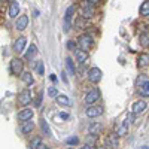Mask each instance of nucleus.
Instances as JSON below:
<instances>
[{"label":"nucleus","instance_id":"dca6fc26","mask_svg":"<svg viewBox=\"0 0 149 149\" xmlns=\"http://www.w3.org/2000/svg\"><path fill=\"white\" fill-rule=\"evenodd\" d=\"M128 125H130V122H128V119H125V121L121 124V127L116 128V136H118V137H119V136H125V134H127Z\"/></svg>","mask_w":149,"mask_h":149},{"label":"nucleus","instance_id":"a878e982","mask_svg":"<svg viewBox=\"0 0 149 149\" xmlns=\"http://www.w3.org/2000/svg\"><path fill=\"white\" fill-rule=\"evenodd\" d=\"M140 94L149 97V81H145V82L140 85Z\"/></svg>","mask_w":149,"mask_h":149},{"label":"nucleus","instance_id":"c9c22d12","mask_svg":"<svg viewBox=\"0 0 149 149\" xmlns=\"http://www.w3.org/2000/svg\"><path fill=\"white\" fill-rule=\"evenodd\" d=\"M60 118L66 121V119H69V118H70V115H69V113H66V112H60Z\"/></svg>","mask_w":149,"mask_h":149},{"label":"nucleus","instance_id":"7ed1b4c3","mask_svg":"<svg viewBox=\"0 0 149 149\" xmlns=\"http://www.w3.org/2000/svg\"><path fill=\"white\" fill-rule=\"evenodd\" d=\"M98 98H100V91L97 88H94V90H91L85 94V103L88 106H94L98 102Z\"/></svg>","mask_w":149,"mask_h":149},{"label":"nucleus","instance_id":"9d476101","mask_svg":"<svg viewBox=\"0 0 149 149\" xmlns=\"http://www.w3.org/2000/svg\"><path fill=\"white\" fill-rule=\"evenodd\" d=\"M26 43H27V39H26L24 36L18 37V39L15 40V43H14V51H15V52H21V51H24V48H26Z\"/></svg>","mask_w":149,"mask_h":149},{"label":"nucleus","instance_id":"79ce46f5","mask_svg":"<svg viewBox=\"0 0 149 149\" xmlns=\"http://www.w3.org/2000/svg\"><path fill=\"white\" fill-rule=\"evenodd\" d=\"M139 149H149V146H148V145H143V146H140Z\"/></svg>","mask_w":149,"mask_h":149},{"label":"nucleus","instance_id":"a19ab883","mask_svg":"<svg viewBox=\"0 0 149 149\" xmlns=\"http://www.w3.org/2000/svg\"><path fill=\"white\" fill-rule=\"evenodd\" d=\"M79 149H91V148H90V146H88V145H84V146H81V148H79Z\"/></svg>","mask_w":149,"mask_h":149},{"label":"nucleus","instance_id":"ddd939ff","mask_svg":"<svg viewBox=\"0 0 149 149\" xmlns=\"http://www.w3.org/2000/svg\"><path fill=\"white\" fill-rule=\"evenodd\" d=\"M137 66H139V67H146V66H149V54H148V52H142V54L137 57Z\"/></svg>","mask_w":149,"mask_h":149},{"label":"nucleus","instance_id":"4be33fe9","mask_svg":"<svg viewBox=\"0 0 149 149\" xmlns=\"http://www.w3.org/2000/svg\"><path fill=\"white\" fill-rule=\"evenodd\" d=\"M139 12H140L142 17H149V0H146V2H143V3L140 5Z\"/></svg>","mask_w":149,"mask_h":149},{"label":"nucleus","instance_id":"72a5a7b5","mask_svg":"<svg viewBox=\"0 0 149 149\" xmlns=\"http://www.w3.org/2000/svg\"><path fill=\"white\" fill-rule=\"evenodd\" d=\"M42 97H43V93L40 91L39 94H37V97H36V102H34L36 106H40V103H42Z\"/></svg>","mask_w":149,"mask_h":149},{"label":"nucleus","instance_id":"6e6552de","mask_svg":"<svg viewBox=\"0 0 149 149\" xmlns=\"http://www.w3.org/2000/svg\"><path fill=\"white\" fill-rule=\"evenodd\" d=\"M33 109H29V107H26V109H22L19 113H18V119L19 121H22V122H27V121H30L31 118H33Z\"/></svg>","mask_w":149,"mask_h":149},{"label":"nucleus","instance_id":"4468645a","mask_svg":"<svg viewBox=\"0 0 149 149\" xmlns=\"http://www.w3.org/2000/svg\"><path fill=\"white\" fill-rule=\"evenodd\" d=\"M74 57H76V61L79 64H84L85 61L88 60V52L81 51V49H76V51H74Z\"/></svg>","mask_w":149,"mask_h":149},{"label":"nucleus","instance_id":"4c0bfd02","mask_svg":"<svg viewBox=\"0 0 149 149\" xmlns=\"http://www.w3.org/2000/svg\"><path fill=\"white\" fill-rule=\"evenodd\" d=\"M37 149H49V146H48V145H43V143H42V145H40L39 148H37Z\"/></svg>","mask_w":149,"mask_h":149},{"label":"nucleus","instance_id":"58836bf2","mask_svg":"<svg viewBox=\"0 0 149 149\" xmlns=\"http://www.w3.org/2000/svg\"><path fill=\"white\" fill-rule=\"evenodd\" d=\"M82 22H84V21H82V19L79 18V19L76 21V27H79V26H82Z\"/></svg>","mask_w":149,"mask_h":149},{"label":"nucleus","instance_id":"a211bd4d","mask_svg":"<svg viewBox=\"0 0 149 149\" xmlns=\"http://www.w3.org/2000/svg\"><path fill=\"white\" fill-rule=\"evenodd\" d=\"M93 17H94V8L84 6V9H82V18L84 19H91Z\"/></svg>","mask_w":149,"mask_h":149},{"label":"nucleus","instance_id":"ea45409f","mask_svg":"<svg viewBox=\"0 0 149 149\" xmlns=\"http://www.w3.org/2000/svg\"><path fill=\"white\" fill-rule=\"evenodd\" d=\"M49 79H51V81H54V82L57 81V78H55V74H51V76H49Z\"/></svg>","mask_w":149,"mask_h":149},{"label":"nucleus","instance_id":"f03ea898","mask_svg":"<svg viewBox=\"0 0 149 149\" xmlns=\"http://www.w3.org/2000/svg\"><path fill=\"white\" fill-rule=\"evenodd\" d=\"M9 69H10V73L15 74V76H21L24 73V61L21 58H12L10 60V64H9Z\"/></svg>","mask_w":149,"mask_h":149},{"label":"nucleus","instance_id":"aec40b11","mask_svg":"<svg viewBox=\"0 0 149 149\" xmlns=\"http://www.w3.org/2000/svg\"><path fill=\"white\" fill-rule=\"evenodd\" d=\"M57 103L61 104V106H70V104H72V100H70L67 95H63V94H61V95L57 97Z\"/></svg>","mask_w":149,"mask_h":149},{"label":"nucleus","instance_id":"423d86ee","mask_svg":"<svg viewBox=\"0 0 149 149\" xmlns=\"http://www.w3.org/2000/svg\"><path fill=\"white\" fill-rule=\"evenodd\" d=\"M18 102L21 106H27L31 103V93L29 90H22L19 94H18Z\"/></svg>","mask_w":149,"mask_h":149},{"label":"nucleus","instance_id":"6ab92c4d","mask_svg":"<svg viewBox=\"0 0 149 149\" xmlns=\"http://www.w3.org/2000/svg\"><path fill=\"white\" fill-rule=\"evenodd\" d=\"M21 79L24 81V84H26V85H29V86H31V85L34 84V79H33V74H31L30 72H24V73L21 74Z\"/></svg>","mask_w":149,"mask_h":149},{"label":"nucleus","instance_id":"f704fd0d","mask_svg":"<svg viewBox=\"0 0 149 149\" xmlns=\"http://www.w3.org/2000/svg\"><path fill=\"white\" fill-rule=\"evenodd\" d=\"M97 3H98L97 0H86V2H85V6H90V8H94V6H95Z\"/></svg>","mask_w":149,"mask_h":149},{"label":"nucleus","instance_id":"f3484780","mask_svg":"<svg viewBox=\"0 0 149 149\" xmlns=\"http://www.w3.org/2000/svg\"><path fill=\"white\" fill-rule=\"evenodd\" d=\"M33 128H34V122H31V121L22 122V125H21V133H22V134H29V133L33 131Z\"/></svg>","mask_w":149,"mask_h":149},{"label":"nucleus","instance_id":"5701e85b","mask_svg":"<svg viewBox=\"0 0 149 149\" xmlns=\"http://www.w3.org/2000/svg\"><path fill=\"white\" fill-rule=\"evenodd\" d=\"M36 54H37L36 45H30V46H29V51L26 52V58H27V60H33V58L36 57Z\"/></svg>","mask_w":149,"mask_h":149},{"label":"nucleus","instance_id":"37998d69","mask_svg":"<svg viewBox=\"0 0 149 149\" xmlns=\"http://www.w3.org/2000/svg\"><path fill=\"white\" fill-rule=\"evenodd\" d=\"M95 149H107V148H106V146H97Z\"/></svg>","mask_w":149,"mask_h":149},{"label":"nucleus","instance_id":"c85d7f7f","mask_svg":"<svg viewBox=\"0 0 149 149\" xmlns=\"http://www.w3.org/2000/svg\"><path fill=\"white\" fill-rule=\"evenodd\" d=\"M48 95L57 98V97H58V90H57V86H49V88H48Z\"/></svg>","mask_w":149,"mask_h":149},{"label":"nucleus","instance_id":"b1692460","mask_svg":"<svg viewBox=\"0 0 149 149\" xmlns=\"http://www.w3.org/2000/svg\"><path fill=\"white\" fill-rule=\"evenodd\" d=\"M66 69L70 74H74V72H76V69H74V63H73V60L70 57L66 58Z\"/></svg>","mask_w":149,"mask_h":149},{"label":"nucleus","instance_id":"7c9ffc66","mask_svg":"<svg viewBox=\"0 0 149 149\" xmlns=\"http://www.w3.org/2000/svg\"><path fill=\"white\" fill-rule=\"evenodd\" d=\"M73 10H74V6H70V8L66 10V17H64V21L70 22V18H72V15H73Z\"/></svg>","mask_w":149,"mask_h":149},{"label":"nucleus","instance_id":"f257e3e1","mask_svg":"<svg viewBox=\"0 0 149 149\" xmlns=\"http://www.w3.org/2000/svg\"><path fill=\"white\" fill-rule=\"evenodd\" d=\"M93 43H94V40H93V37L90 34H81L78 37V45L81 48V51L88 52L90 49L93 48Z\"/></svg>","mask_w":149,"mask_h":149},{"label":"nucleus","instance_id":"bb28decb","mask_svg":"<svg viewBox=\"0 0 149 149\" xmlns=\"http://www.w3.org/2000/svg\"><path fill=\"white\" fill-rule=\"evenodd\" d=\"M42 145V139L40 137H33V140H30V148L31 149H37Z\"/></svg>","mask_w":149,"mask_h":149},{"label":"nucleus","instance_id":"473e14b6","mask_svg":"<svg viewBox=\"0 0 149 149\" xmlns=\"http://www.w3.org/2000/svg\"><path fill=\"white\" fill-rule=\"evenodd\" d=\"M67 48L70 49V51H76V49H78V48H76V42L69 40V42H67Z\"/></svg>","mask_w":149,"mask_h":149},{"label":"nucleus","instance_id":"2eb2a0df","mask_svg":"<svg viewBox=\"0 0 149 149\" xmlns=\"http://www.w3.org/2000/svg\"><path fill=\"white\" fill-rule=\"evenodd\" d=\"M102 130H103V125H102L100 122H91V124H90V127H88L90 134H94V136H97Z\"/></svg>","mask_w":149,"mask_h":149},{"label":"nucleus","instance_id":"9b49d317","mask_svg":"<svg viewBox=\"0 0 149 149\" xmlns=\"http://www.w3.org/2000/svg\"><path fill=\"white\" fill-rule=\"evenodd\" d=\"M8 15H9V18H15L17 15H19V5H18V2H10Z\"/></svg>","mask_w":149,"mask_h":149},{"label":"nucleus","instance_id":"412c9836","mask_svg":"<svg viewBox=\"0 0 149 149\" xmlns=\"http://www.w3.org/2000/svg\"><path fill=\"white\" fill-rule=\"evenodd\" d=\"M139 43H140V46H143V48H148V46H149V34H148V33H140V36H139Z\"/></svg>","mask_w":149,"mask_h":149},{"label":"nucleus","instance_id":"2f4dec72","mask_svg":"<svg viewBox=\"0 0 149 149\" xmlns=\"http://www.w3.org/2000/svg\"><path fill=\"white\" fill-rule=\"evenodd\" d=\"M36 70H37V73H39V74H43L45 73L43 72V63H42V61H39V63L36 64Z\"/></svg>","mask_w":149,"mask_h":149},{"label":"nucleus","instance_id":"c756f323","mask_svg":"<svg viewBox=\"0 0 149 149\" xmlns=\"http://www.w3.org/2000/svg\"><path fill=\"white\" fill-rule=\"evenodd\" d=\"M66 143H67L69 146H76V145L79 143V139L76 137V136H72V137H69V139L66 140Z\"/></svg>","mask_w":149,"mask_h":149},{"label":"nucleus","instance_id":"0eeeda50","mask_svg":"<svg viewBox=\"0 0 149 149\" xmlns=\"http://www.w3.org/2000/svg\"><path fill=\"white\" fill-rule=\"evenodd\" d=\"M146 110V102L143 100H137L133 103V107H131V113L133 115H140Z\"/></svg>","mask_w":149,"mask_h":149},{"label":"nucleus","instance_id":"c03bdc74","mask_svg":"<svg viewBox=\"0 0 149 149\" xmlns=\"http://www.w3.org/2000/svg\"><path fill=\"white\" fill-rule=\"evenodd\" d=\"M69 149H72V148H69Z\"/></svg>","mask_w":149,"mask_h":149},{"label":"nucleus","instance_id":"f8f14e48","mask_svg":"<svg viewBox=\"0 0 149 149\" xmlns=\"http://www.w3.org/2000/svg\"><path fill=\"white\" fill-rule=\"evenodd\" d=\"M29 26V17L27 15H21L18 19H17V22H15V27L18 29V30H24Z\"/></svg>","mask_w":149,"mask_h":149},{"label":"nucleus","instance_id":"1a4fd4ad","mask_svg":"<svg viewBox=\"0 0 149 149\" xmlns=\"http://www.w3.org/2000/svg\"><path fill=\"white\" fill-rule=\"evenodd\" d=\"M106 145H107L109 148H116V146L119 145V140H118L116 133H109V134L106 136Z\"/></svg>","mask_w":149,"mask_h":149},{"label":"nucleus","instance_id":"39448f33","mask_svg":"<svg viewBox=\"0 0 149 149\" xmlns=\"http://www.w3.org/2000/svg\"><path fill=\"white\" fill-rule=\"evenodd\" d=\"M85 115L88 118H97V116H102L103 115V107L102 106H88L85 109Z\"/></svg>","mask_w":149,"mask_h":149},{"label":"nucleus","instance_id":"cd10ccee","mask_svg":"<svg viewBox=\"0 0 149 149\" xmlns=\"http://www.w3.org/2000/svg\"><path fill=\"white\" fill-rule=\"evenodd\" d=\"M95 142H97V136H94V134H88V136H86V143L85 145H88L91 148V145H94Z\"/></svg>","mask_w":149,"mask_h":149},{"label":"nucleus","instance_id":"20e7f679","mask_svg":"<svg viewBox=\"0 0 149 149\" xmlns=\"http://www.w3.org/2000/svg\"><path fill=\"white\" fill-rule=\"evenodd\" d=\"M103 78V73L102 70L98 69V67H93L88 70V81L93 82V84H97V82H100Z\"/></svg>","mask_w":149,"mask_h":149},{"label":"nucleus","instance_id":"e433bc0d","mask_svg":"<svg viewBox=\"0 0 149 149\" xmlns=\"http://www.w3.org/2000/svg\"><path fill=\"white\" fill-rule=\"evenodd\" d=\"M61 79H63V82H64V84H67V82H69V79H67V73H66V72H61Z\"/></svg>","mask_w":149,"mask_h":149},{"label":"nucleus","instance_id":"393cba45","mask_svg":"<svg viewBox=\"0 0 149 149\" xmlns=\"http://www.w3.org/2000/svg\"><path fill=\"white\" fill-rule=\"evenodd\" d=\"M40 127H42V131L45 133V136H48V137H51L52 133H51V128H49V125H48L46 119H42V121H40Z\"/></svg>","mask_w":149,"mask_h":149}]
</instances>
